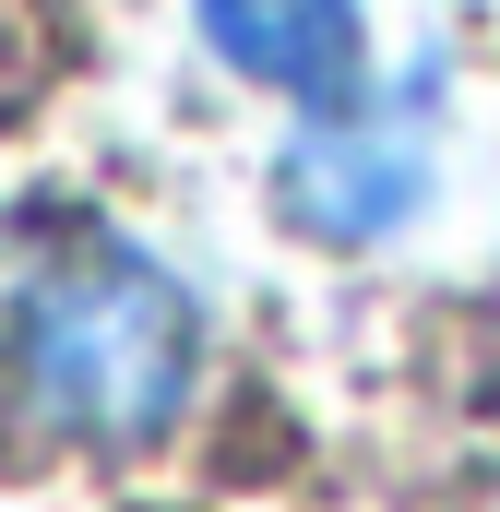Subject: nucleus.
<instances>
[{"label":"nucleus","instance_id":"obj_1","mask_svg":"<svg viewBox=\"0 0 500 512\" xmlns=\"http://www.w3.org/2000/svg\"><path fill=\"white\" fill-rule=\"evenodd\" d=\"M203 393V298L96 215H0V405L48 441H167Z\"/></svg>","mask_w":500,"mask_h":512},{"label":"nucleus","instance_id":"obj_2","mask_svg":"<svg viewBox=\"0 0 500 512\" xmlns=\"http://www.w3.org/2000/svg\"><path fill=\"white\" fill-rule=\"evenodd\" d=\"M274 203H286V227H310L334 251L393 239L429 203V96L358 84L346 108H310L286 131V155H274Z\"/></svg>","mask_w":500,"mask_h":512},{"label":"nucleus","instance_id":"obj_3","mask_svg":"<svg viewBox=\"0 0 500 512\" xmlns=\"http://www.w3.org/2000/svg\"><path fill=\"white\" fill-rule=\"evenodd\" d=\"M191 24H203V48L262 84V96H286L298 120L310 108H346L370 72V36H358V0H191Z\"/></svg>","mask_w":500,"mask_h":512}]
</instances>
